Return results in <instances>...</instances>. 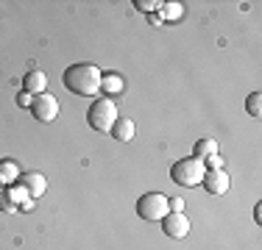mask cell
I'll use <instances>...</instances> for the list:
<instances>
[{
  "mask_svg": "<svg viewBox=\"0 0 262 250\" xmlns=\"http://www.w3.org/2000/svg\"><path fill=\"white\" fill-rule=\"evenodd\" d=\"M109 134L115 136L117 142H131V139H134V134H137L134 120H128V117H117V122L112 125V131H109Z\"/></svg>",
  "mask_w": 262,
  "mask_h": 250,
  "instance_id": "9c48e42d",
  "label": "cell"
},
{
  "mask_svg": "<svg viewBox=\"0 0 262 250\" xmlns=\"http://www.w3.org/2000/svg\"><path fill=\"white\" fill-rule=\"evenodd\" d=\"M204 172H207V167H204V161L195 159V156H190V159H182V161H176V164L170 167L173 184L187 186V189H192V186H201Z\"/></svg>",
  "mask_w": 262,
  "mask_h": 250,
  "instance_id": "7a4b0ae2",
  "label": "cell"
},
{
  "mask_svg": "<svg viewBox=\"0 0 262 250\" xmlns=\"http://www.w3.org/2000/svg\"><path fill=\"white\" fill-rule=\"evenodd\" d=\"M64 86L67 92L78 97H95L101 92V81H103V72L98 70L95 64H73L64 70Z\"/></svg>",
  "mask_w": 262,
  "mask_h": 250,
  "instance_id": "6da1fadb",
  "label": "cell"
},
{
  "mask_svg": "<svg viewBox=\"0 0 262 250\" xmlns=\"http://www.w3.org/2000/svg\"><path fill=\"white\" fill-rule=\"evenodd\" d=\"M31 114H34L36 122H53L56 117H59V100H56L51 92L34 95V103H31Z\"/></svg>",
  "mask_w": 262,
  "mask_h": 250,
  "instance_id": "5b68a950",
  "label": "cell"
},
{
  "mask_svg": "<svg viewBox=\"0 0 262 250\" xmlns=\"http://www.w3.org/2000/svg\"><path fill=\"white\" fill-rule=\"evenodd\" d=\"M45 86H48V75L39 72V70L28 72L26 81H23V89H26L28 95H42V92H45Z\"/></svg>",
  "mask_w": 262,
  "mask_h": 250,
  "instance_id": "8fae6325",
  "label": "cell"
},
{
  "mask_svg": "<svg viewBox=\"0 0 262 250\" xmlns=\"http://www.w3.org/2000/svg\"><path fill=\"white\" fill-rule=\"evenodd\" d=\"M20 181V167L14 159H3L0 161V186H14Z\"/></svg>",
  "mask_w": 262,
  "mask_h": 250,
  "instance_id": "30bf717a",
  "label": "cell"
},
{
  "mask_svg": "<svg viewBox=\"0 0 262 250\" xmlns=\"http://www.w3.org/2000/svg\"><path fill=\"white\" fill-rule=\"evenodd\" d=\"M86 120H90V125L98 131V134H109L112 125L117 122V106L112 97H101L95 100V103L90 106V111H86Z\"/></svg>",
  "mask_w": 262,
  "mask_h": 250,
  "instance_id": "3957f363",
  "label": "cell"
},
{
  "mask_svg": "<svg viewBox=\"0 0 262 250\" xmlns=\"http://www.w3.org/2000/svg\"><path fill=\"white\" fill-rule=\"evenodd\" d=\"M246 111L251 117H259L262 114V95H259V92H251V95L246 97Z\"/></svg>",
  "mask_w": 262,
  "mask_h": 250,
  "instance_id": "5bb4252c",
  "label": "cell"
},
{
  "mask_svg": "<svg viewBox=\"0 0 262 250\" xmlns=\"http://www.w3.org/2000/svg\"><path fill=\"white\" fill-rule=\"evenodd\" d=\"M217 153V139H201V142H195V159H209V156H215Z\"/></svg>",
  "mask_w": 262,
  "mask_h": 250,
  "instance_id": "4fadbf2b",
  "label": "cell"
},
{
  "mask_svg": "<svg viewBox=\"0 0 262 250\" xmlns=\"http://www.w3.org/2000/svg\"><path fill=\"white\" fill-rule=\"evenodd\" d=\"M162 231H165L170 239H184L190 234V220L184 217V211H170V214L162 220Z\"/></svg>",
  "mask_w": 262,
  "mask_h": 250,
  "instance_id": "8992f818",
  "label": "cell"
},
{
  "mask_svg": "<svg viewBox=\"0 0 262 250\" xmlns=\"http://www.w3.org/2000/svg\"><path fill=\"white\" fill-rule=\"evenodd\" d=\"M31 103H34V97H31L28 92H20V95H17V106H20V109H31Z\"/></svg>",
  "mask_w": 262,
  "mask_h": 250,
  "instance_id": "ac0fdd59",
  "label": "cell"
},
{
  "mask_svg": "<svg viewBox=\"0 0 262 250\" xmlns=\"http://www.w3.org/2000/svg\"><path fill=\"white\" fill-rule=\"evenodd\" d=\"M134 6L140 11H159L165 3H162V0H134Z\"/></svg>",
  "mask_w": 262,
  "mask_h": 250,
  "instance_id": "9a60e30c",
  "label": "cell"
},
{
  "mask_svg": "<svg viewBox=\"0 0 262 250\" xmlns=\"http://www.w3.org/2000/svg\"><path fill=\"white\" fill-rule=\"evenodd\" d=\"M167 206H170V211H184V200H182V197L167 200Z\"/></svg>",
  "mask_w": 262,
  "mask_h": 250,
  "instance_id": "d6986e66",
  "label": "cell"
},
{
  "mask_svg": "<svg viewBox=\"0 0 262 250\" xmlns=\"http://www.w3.org/2000/svg\"><path fill=\"white\" fill-rule=\"evenodd\" d=\"M0 209H3V211H17V206H14V200L9 197V192L0 195Z\"/></svg>",
  "mask_w": 262,
  "mask_h": 250,
  "instance_id": "e0dca14e",
  "label": "cell"
},
{
  "mask_svg": "<svg viewBox=\"0 0 262 250\" xmlns=\"http://www.w3.org/2000/svg\"><path fill=\"white\" fill-rule=\"evenodd\" d=\"M123 86H126V84H123V78H120V75H103V81H101V89L106 92V95H120V92H123Z\"/></svg>",
  "mask_w": 262,
  "mask_h": 250,
  "instance_id": "7c38bea8",
  "label": "cell"
},
{
  "mask_svg": "<svg viewBox=\"0 0 262 250\" xmlns=\"http://www.w3.org/2000/svg\"><path fill=\"white\" fill-rule=\"evenodd\" d=\"M201 186L209 192V195H226L229 192V175L223 170H207L204 172Z\"/></svg>",
  "mask_w": 262,
  "mask_h": 250,
  "instance_id": "ba28073f",
  "label": "cell"
},
{
  "mask_svg": "<svg viewBox=\"0 0 262 250\" xmlns=\"http://www.w3.org/2000/svg\"><path fill=\"white\" fill-rule=\"evenodd\" d=\"M20 186L26 189V195H28L31 200H36V197L45 195L48 181H45V175H42V172H23V175H20Z\"/></svg>",
  "mask_w": 262,
  "mask_h": 250,
  "instance_id": "52a82bcc",
  "label": "cell"
},
{
  "mask_svg": "<svg viewBox=\"0 0 262 250\" xmlns=\"http://www.w3.org/2000/svg\"><path fill=\"white\" fill-rule=\"evenodd\" d=\"M204 167H207V170H221V167H223V159H221V156H209V159H204Z\"/></svg>",
  "mask_w": 262,
  "mask_h": 250,
  "instance_id": "2e32d148",
  "label": "cell"
},
{
  "mask_svg": "<svg viewBox=\"0 0 262 250\" xmlns=\"http://www.w3.org/2000/svg\"><path fill=\"white\" fill-rule=\"evenodd\" d=\"M165 195H159V192H148V195H142L137 200V214L142 217L145 222H162L167 214H170V206H167Z\"/></svg>",
  "mask_w": 262,
  "mask_h": 250,
  "instance_id": "277c9868",
  "label": "cell"
}]
</instances>
